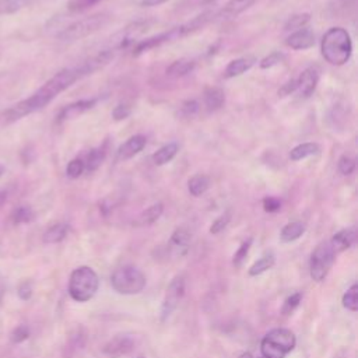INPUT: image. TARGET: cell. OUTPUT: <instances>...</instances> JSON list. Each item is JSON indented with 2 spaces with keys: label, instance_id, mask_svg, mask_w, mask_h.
<instances>
[{
  "label": "cell",
  "instance_id": "obj_51",
  "mask_svg": "<svg viewBox=\"0 0 358 358\" xmlns=\"http://www.w3.org/2000/svg\"><path fill=\"white\" fill-rule=\"evenodd\" d=\"M260 358H263V357H260Z\"/></svg>",
  "mask_w": 358,
  "mask_h": 358
},
{
  "label": "cell",
  "instance_id": "obj_19",
  "mask_svg": "<svg viewBox=\"0 0 358 358\" xmlns=\"http://www.w3.org/2000/svg\"><path fill=\"white\" fill-rule=\"evenodd\" d=\"M191 244V234L185 229H178L171 237V248L176 255H185Z\"/></svg>",
  "mask_w": 358,
  "mask_h": 358
},
{
  "label": "cell",
  "instance_id": "obj_46",
  "mask_svg": "<svg viewBox=\"0 0 358 358\" xmlns=\"http://www.w3.org/2000/svg\"><path fill=\"white\" fill-rule=\"evenodd\" d=\"M3 297H5V287H3L2 283H0V304H2Z\"/></svg>",
  "mask_w": 358,
  "mask_h": 358
},
{
  "label": "cell",
  "instance_id": "obj_26",
  "mask_svg": "<svg viewBox=\"0 0 358 358\" xmlns=\"http://www.w3.org/2000/svg\"><path fill=\"white\" fill-rule=\"evenodd\" d=\"M275 264V253L267 252L257 262H255L249 268V276H259L264 273L268 268H272Z\"/></svg>",
  "mask_w": 358,
  "mask_h": 358
},
{
  "label": "cell",
  "instance_id": "obj_36",
  "mask_svg": "<svg viewBox=\"0 0 358 358\" xmlns=\"http://www.w3.org/2000/svg\"><path fill=\"white\" fill-rule=\"evenodd\" d=\"M284 61V55L280 52H273L260 62V69H272L277 65H280Z\"/></svg>",
  "mask_w": 358,
  "mask_h": 358
},
{
  "label": "cell",
  "instance_id": "obj_23",
  "mask_svg": "<svg viewBox=\"0 0 358 358\" xmlns=\"http://www.w3.org/2000/svg\"><path fill=\"white\" fill-rule=\"evenodd\" d=\"M178 150H179V146L176 143H168L153 154V162L158 167L165 165L175 158V156L178 154Z\"/></svg>",
  "mask_w": 358,
  "mask_h": 358
},
{
  "label": "cell",
  "instance_id": "obj_21",
  "mask_svg": "<svg viewBox=\"0 0 358 358\" xmlns=\"http://www.w3.org/2000/svg\"><path fill=\"white\" fill-rule=\"evenodd\" d=\"M196 62L192 59H178L167 67V74L171 77H184L195 70Z\"/></svg>",
  "mask_w": 358,
  "mask_h": 358
},
{
  "label": "cell",
  "instance_id": "obj_49",
  "mask_svg": "<svg viewBox=\"0 0 358 358\" xmlns=\"http://www.w3.org/2000/svg\"><path fill=\"white\" fill-rule=\"evenodd\" d=\"M5 173V167L3 165H0V176H2Z\"/></svg>",
  "mask_w": 358,
  "mask_h": 358
},
{
  "label": "cell",
  "instance_id": "obj_14",
  "mask_svg": "<svg viewBox=\"0 0 358 358\" xmlns=\"http://www.w3.org/2000/svg\"><path fill=\"white\" fill-rule=\"evenodd\" d=\"M255 63H256V58H255V56H242V58L234 59V61L230 62L229 66L226 67V72H224V76H226L227 78H234V77L242 76L244 73H246L248 70H251Z\"/></svg>",
  "mask_w": 358,
  "mask_h": 358
},
{
  "label": "cell",
  "instance_id": "obj_41",
  "mask_svg": "<svg viewBox=\"0 0 358 358\" xmlns=\"http://www.w3.org/2000/svg\"><path fill=\"white\" fill-rule=\"evenodd\" d=\"M130 115V107H127L126 104H119L115 107V109L112 111V116L115 120H122L126 119Z\"/></svg>",
  "mask_w": 358,
  "mask_h": 358
},
{
  "label": "cell",
  "instance_id": "obj_43",
  "mask_svg": "<svg viewBox=\"0 0 358 358\" xmlns=\"http://www.w3.org/2000/svg\"><path fill=\"white\" fill-rule=\"evenodd\" d=\"M297 92V80H291L288 81L287 84H284L280 90H279V96L280 97H287L290 96L291 93Z\"/></svg>",
  "mask_w": 358,
  "mask_h": 358
},
{
  "label": "cell",
  "instance_id": "obj_47",
  "mask_svg": "<svg viewBox=\"0 0 358 358\" xmlns=\"http://www.w3.org/2000/svg\"><path fill=\"white\" fill-rule=\"evenodd\" d=\"M240 358H253V357H252L251 352H242V354L240 355Z\"/></svg>",
  "mask_w": 358,
  "mask_h": 358
},
{
  "label": "cell",
  "instance_id": "obj_5",
  "mask_svg": "<svg viewBox=\"0 0 358 358\" xmlns=\"http://www.w3.org/2000/svg\"><path fill=\"white\" fill-rule=\"evenodd\" d=\"M111 284L116 293L123 295H133L143 291L146 287V277L136 267L122 266L114 272Z\"/></svg>",
  "mask_w": 358,
  "mask_h": 358
},
{
  "label": "cell",
  "instance_id": "obj_8",
  "mask_svg": "<svg viewBox=\"0 0 358 358\" xmlns=\"http://www.w3.org/2000/svg\"><path fill=\"white\" fill-rule=\"evenodd\" d=\"M185 293V282L182 276H176L171 284L167 288L165 293V298L162 301V306H161V319L165 321L167 318H169L171 313L176 309L179 301L182 299Z\"/></svg>",
  "mask_w": 358,
  "mask_h": 358
},
{
  "label": "cell",
  "instance_id": "obj_15",
  "mask_svg": "<svg viewBox=\"0 0 358 358\" xmlns=\"http://www.w3.org/2000/svg\"><path fill=\"white\" fill-rule=\"evenodd\" d=\"M256 2H259V0H230V2L226 5V8L217 14V17L221 19L237 17L245 10H248L249 8H252Z\"/></svg>",
  "mask_w": 358,
  "mask_h": 358
},
{
  "label": "cell",
  "instance_id": "obj_25",
  "mask_svg": "<svg viewBox=\"0 0 358 358\" xmlns=\"http://www.w3.org/2000/svg\"><path fill=\"white\" fill-rule=\"evenodd\" d=\"M318 153H319V146L317 143H302L290 151V158L293 161H301Z\"/></svg>",
  "mask_w": 358,
  "mask_h": 358
},
{
  "label": "cell",
  "instance_id": "obj_16",
  "mask_svg": "<svg viewBox=\"0 0 358 358\" xmlns=\"http://www.w3.org/2000/svg\"><path fill=\"white\" fill-rule=\"evenodd\" d=\"M203 101L207 111L214 112L218 111L224 105V103H226V94H224L220 87H209L203 94Z\"/></svg>",
  "mask_w": 358,
  "mask_h": 358
},
{
  "label": "cell",
  "instance_id": "obj_33",
  "mask_svg": "<svg viewBox=\"0 0 358 358\" xmlns=\"http://www.w3.org/2000/svg\"><path fill=\"white\" fill-rule=\"evenodd\" d=\"M251 245H252V238H249L248 241L242 242V245L238 248V251L235 252L234 259H233V263H234L235 267H241V266H242L245 257L248 256V252H249V249H251Z\"/></svg>",
  "mask_w": 358,
  "mask_h": 358
},
{
  "label": "cell",
  "instance_id": "obj_40",
  "mask_svg": "<svg viewBox=\"0 0 358 358\" xmlns=\"http://www.w3.org/2000/svg\"><path fill=\"white\" fill-rule=\"evenodd\" d=\"M263 209L267 213H276L282 209V202L277 198H266L263 200Z\"/></svg>",
  "mask_w": 358,
  "mask_h": 358
},
{
  "label": "cell",
  "instance_id": "obj_4",
  "mask_svg": "<svg viewBox=\"0 0 358 358\" xmlns=\"http://www.w3.org/2000/svg\"><path fill=\"white\" fill-rule=\"evenodd\" d=\"M297 339L288 329H273L268 332L262 343L260 351L263 358H286L294 350Z\"/></svg>",
  "mask_w": 358,
  "mask_h": 358
},
{
  "label": "cell",
  "instance_id": "obj_18",
  "mask_svg": "<svg viewBox=\"0 0 358 358\" xmlns=\"http://www.w3.org/2000/svg\"><path fill=\"white\" fill-rule=\"evenodd\" d=\"M164 213V204L162 203H154L150 207H147L138 218L134 221V226L143 227V226H150L154 224Z\"/></svg>",
  "mask_w": 358,
  "mask_h": 358
},
{
  "label": "cell",
  "instance_id": "obj_10",
  "mask_svg": "<svg viewBox=\"0 0 358 358\" xmlns=\"http://www.w3.org/2000/svg\"><path fill=\"white\" fill-rule=\"evenodd\" d=\"M286 45L295 51H305L315 45V35L308 28H301L287 36Z\"/></svg>",
  "mask_w": 358,
  "mask_h": 358
},
{
  "label": "cell",
  "instance_id": "obj_20",
  "mask_svg": "<svg viewBox=\"0 0 358 358\" xmlns=\"http://www.w3.org/2000/svg\"><path fill=\"white\" fill-rule=\"evenodd\" d=\"M209 188H210V178L204 173L193 175L188 182V191L195 198L204 195L209 191Z\"/></svg>",
  "mask_w": 358,
  "mask_h": 358
},
{
  "label": "cell",
  "instance_id": "obj_30",
  "mask_svg": "<svg viewBox=\"0 0 358 358\" xmlns=\"http://www.w3.org/2000/svg\"><path fill=\"white\" fill-rule=\"evenodd\" d=\"M343 306L351 312L358 310V286L352 284L343 295Z\"/></svg>",
  "mask_w": 358,
  "mask_h": 358
},
{
  "label": "cell",
  "instance_id": "obj_39",
  "mask_svg": "<svg viewBox=\"0 0 358 358\" xmlns=\"http://www.w3.org/2000/svg\"><path fill=\"white\" fill-rule=\"evenodd\" d=\"M28 337H30V329H28L27 326H24V325L17 326V328L12 332V336H10L12 341L16 343V344L25 341Z\"/></svg>",
  "mask_w": 358,
  "mask_h": 358
},
{
  "label": "cell",
  "instance_id": "obj_2",
  "mask_svg": "<svg viewBox=\"0 0 358 358\" xmlns=\"http://www.w3.org/2000/svg\"><path fill=\"white\" fill-rule=\"evenodd\" d=\"M321 51L328 63L333 66L346 65L352 54V42L348 31L343 27L328 30L321 42Z\"/></svg>",
  "mask_w": 358,
  "mask_h": 358
},
{
  "label": "cell",
  "instance_id": "obj_6",
  "mask_svg": "<svg viewBox=\"0 0 358 358\" xmlns=\"http://www.w3.org/2000/svg\"><path fill=\"white\" fill-rule=\"evenodd\" d=\"M109 23V14L107 13H98V14H93L90 17H85L83 20H78L76 23H73L72 25L66 27L61 34H59V39L62 41H78L83 39L85 36L93 35L96 32H98L100 30H103L107 24Z\"/></svg>",
  "mask_w": 358,
  "mask_h": 358
},
{
  "label": "cell",
  "instance_id": "obj_44",
  "mask_svg": "<svg viewBox=\"0 0 358 358\" xmlns=\"http://www.w3.org/2000/svg\"><path fill=\"white\" fill-rule=\"evenodd\" d=\"M198 109H199V104H198L196 101H193V100L187 101V103H184V105H182V111H184V114L188 115V116L196 114Z\"/></svg>",
  "mask_w": 358,
  "mask_h": 358
},
{
  "label": "cell",
  "instance_id": "obj_32",
  "mask_svg": "<svg viewBox=\"0 0 358 358\" xmlns=\"http://www.w3.org/2000/svg\"><path fill=\"white\" fill-rule=\"evenodd\" d=\"M85 171V164L81 158H74L72 160L69 164H67V168H66V173L69 178L72 179H77L83 175V172Z\"/></svg>",
  "mask_w": 358,
  "mask_h": 358
},
{
  "label": "cell",
  "instance_id": "obj_1",
  "mask_svg": "<svg viewBox=\"0 0 358 358\" xmlns=\"http://www.w3.org/2000/svg\"><path fill=\"white\" fill-rule=\"evenodd\" d=\"M80 77H83V73L78 66L61 70L52 78H50L47 83H45L30 98L19 103L13 108H10L5 114L6 120L8 122L19 120L32 112L42 109L43 107H47L61 93H63L65 90H67L70 85H73Z\"/></svg>",
  "mask_w": 358,
  "mask_h": 358
},
{
  "label": "cell",
  "instance_id": "obj_38",
  "mask_svg": "<svg viewBox=\"0 0 358 358\" xmlns=\"http://www.w3.org/2000/svg\"><path fill=\"white\" fill-rule=\"evenodd\" d=\"M355 169V161L348 157V156H343L340 157L339 160V171L343 173V175H351Z\"/></svg>",
  "mask_w": 358,
  "mask_h": 358
},
{
  "label": "cell",
  "instance_id": "obj_28",
  "mask_svg": "<svg viewBox=\"0 0 358 358\" xmlns=\"http://www.w3.org/2000/svg\"><path fill=\"white\" fill-rule=\"evenodd\" d=\"M310 21V14L309 13H301V14H294L291 16L287 23L284 24L286 31H297L304 28L308 23Z\"/></svg>",
  "mask_w": 358,
  "mask_h": 358
},
{
  "label": "cell",
  "instance_id": "obj_24",
  "mask_svg": "<svg viewBox=\"0 0 358 358\" xmlns=\"http://www.w3.org/2000/svg\"><path fill=\"white\" fill-rule=\"evenodd\" d=\"M304 233H305L304 224L299 221H294V222H288L287 226L283 227L280 238L283 242H294L298 238H301Z\"/></svg>",
  "mask_w": 358,
  "mask_h": 358
},
{
  "label": "cell",
  "instance_id": "obj_7",
  "mask_svg": "<svg viewBox=\"0 0 358 358\" xmlns=\"http://www.w3.org/2000/svg\"><path fill=\"white\" fill-rule=\"evenodd\" d=\"M336 253L330 245V242H322L319 244L315 251L310 255V262H309V273L313 282L321 283L324 282L330 268L335 263Z\"/></svg>",
  "mask_w": 358,
  "mask_h": 358
},
{
  "label": "cell",
  "instance_id": "obj_13",
  "mask_svg": "<svg viewBox=\"0 0 358 358\" xmlns=\"http://www.w3.org/2000/svg\"><path fill=\"white\" fill-rule=\"evenodd\" d=\"M134 347L133 340L129 336H116L104 347V352L112 358H119L129 354Z\"/></svg>",
  "mask_w": 358,
  "mask_h": 358
},
{
  "label": "cell",
  "instance_id": "obj_3",
  "mask_svg": "<svg viewBox=\"0 0 358 358\" xmlns=\"http://www.w3.org/2000/svg\"><path fill=\"white\" fill-rule=\"evenodd\" d=\"M98 276L88 266L74 268L69 280V294L77 302H87L98 291Z\"/></svg>",
  "mask_w": 358,
  "mask_h": 358
},
{
  "label": "cell",
  "instance_id": "obj_17",
  "mask_svg": "<svg viewBox=\"0 0 358 358\" xmlns=\"http://www.w3.org/2000/svg\"><path fill=\"white\" fill-rule=\"evenodd\" d=\"M354 241H355V231L352 229H346L333 235L330 245H332L335 253L337 255V253L348 249L354 244Z\"/></svg>",
  "mask_w": 358,
  "mask_h": 358
},
{
  "label": "cell",
  "instance_id": "obj_42",
  "mask_svg": "<svg viewBox=\"0 0 358 358\" xmlns=\"http://www.w3.org/2000/svg\"><path fill=\"white\" fill-rule=\"evenodd\" d=\"M19 297L23 299V301H28L32 295V286L30 282H24L20 284L19 287Z\"/></svg>",
  "mask_w": 358,
  "mask_h": 358
},
{
  "label": "cell",
  "instance_id": "obj_27",
  "mask_svg": "<svg viewBox=\"0 0 358 358\" xmlns=\"http://www.w3.org/2000/svg\"><path fill=\"white\" fill-rule=\"evenodd\" d=\"M104 160H105V150H104V147L93 149L92 151L88 153L87 160L84 161L85 169H87L88 172L97 171V169L101 167V164L104 162Z\"/></svg>",
  "mask_w": 358,
  "mask_h": 358
},
{
  "label": "cell",
  "instance_id": "obj_34",
  "mask_svg": "<svg viewBox=\"0 0 358 358\" xmlns=\"http://www.w3.org/2000/svg\"><path fill=\"white\" fill-rule=\"evenodd\" d=\"M230 217L231 215L229 213H226V214L220 215L218 218H215L211 224V227H210V233L215 235V234H220L222 230H226V227L229 226V222H230Z\"/></svg>",
  "mask_w": 358,
  "mask_h": 358
},
{
  "label": "cell",
  "instance_id": "obj_9",
  "mask_svg": "<svg viewBox=\"0 0 358 358\" xmlns=\"http://www.w3.org/2000/svg\"><path fill=\"white\" fill-rule=\"evenodd\" d=\"M318 83H319V70L317 67H308L297 78V92L302 98H309L313 93H315Z\"/></svg>",
  "mask_w": 358,
  "mask_h": 358
},
{
  "label": "cell",
  "instance_id": "obj_35",
  "mask_svg": "<svg viewBox=\"0 0 358 358\" xmlns=\"http://www.w3.org/2000/svg\"><path fill=\"white\" fill-rule=\"evenodd\" d=\"M101 0H70L67 8L70 12H81L88 8H92L97 3H100Z\"/></svg>",
  "mask_w": 358,
  "mask_h": 358
},
{
  "label": "cell",
  "instance_id": "obj_29",
  "mask_svg": "<svg viewBox=\"0 0 358 358\" xmlns=\"http://www.w3.org/2000/svg\"><path fill=\"white\" fill-rule=\"evenodd\" d=\"M30 0H0V14H10L21 10Z\"/></svg>",
  "mask_w": 358,
  "mask_h": 358
},
{
  "label": "cell",
  "instance_id": "obj_48",
  "mask_svg": "<svg viewBox=\"0 0 358 358\" xmlns=\"http://www.w3.org/2000/svg\"><path fill=\"white\" fill-rule=\"evenodd\" d=\"M213 2H215V0H200L202 5H210V3H213Z\"/></svg>",
  "mask_w": 358,
  "mask_h": 358
},
{
  "label": "cell",
  "instance_id": "obj_45",
  "mask_svg": "<svg viewBox=\"0 0 358 358\" xmlns=\"http://www.w3.org/2000/svg\"><path fill=\"white\" fill-rule=\"evenodd\" d=\"M167 2H169V0H142L140 6L142 8H156V6L164 5Z\"/></svg>",
  "mask_w": 358,
  "mask_h": 358
},
{
  "label": "cell",
  "instance_id": "obj_31",
  "mask_svg": "<svg viewBox=\"0 0 358 358\" xmlns=\"http://www.w3.org/2000/svg\"><path fill=\"white\" fill-rule=\"evenodd\" d=\"M34 220V211L27 206L17 207L12 214V221L14 224H27Z\"/></svg>",
  "mask_w": 358,
  "mask_h": 358
},
{
  "label": "cell",
  "instance_id": "obj_11",
  "mask_svg": "<svg viewBox=\"0 0 358 358\" xmlns=\"http://www.w3.org/2000/svg\"><path fill=\"white\" fill-rule=\"evenodd\" d=\"M97 104V100L96 98H92V100H80V101H76L73 104H69L66 105L59 116H58V120L59 122H65V120H70V119H74V118H78L80 115L85 114L87 111L93 109Z\"/></svg>",
  "mask_w": 358,
  "mask_h": 358
},
{
  "label": "cell",
  "instance_id": "obj_12",
  "mask_svg": "<svg viewBox=\"0 0 358 358\" xmlns=\"http://www.w3.org/2000/svg\"><path fill=\"white\" fill-rule=\"evenodd\" d=\"M147 145V139L143 134H136L127 139L119 149H118V158L119 160H129L139 154Z\"/></svg>",
  "mask_w": 358,
  "mask_h": 358
},
{
  "label": "cell",
  "instance_id": "obj_22",
  "mask_svg": "<svg viewBox=\"0 0 358 358\" xmlns=\"http://www.w3.org/2000/svg\"><path fill=\"white\" fill-rule=\"evenodd\" d=\"M69 234V226L65 222L55 224V226L50 227L43 234V242L45 244H58L63 241Z\"/></svg>",
  "mask_w": 358,
  "mask_h": 358
},
{
  "label": "cell",
  "instance_id": "obj_37",
  "mask_svg": "<svg viewBox=\"0 0 358 358\" xmlns=\"http://www.w3.org/2000/svg\"><path fill=\"white\" fill-rule=\"evenodd\" d=\"M301 299H302V294H299V293H295V294L290 295L284 301V305H283V313H284V315H291V313L295 310V308L299 305Z\"/></svg>",
  "mask_w": 358,
  "mask_h": 358
},
{
  "label": "cell",
  "instance_id": "obj_50",
  "mask_svg": "<svg viewBox=\"0 0 358 358\" xmlns=\"http://www.w3.org/2000/svg\"><path fill=\"white\" fill-rule=\"evenodd\" d=\"M138 358H146V357H145V355H139Z\"/></svg>",
  "mask_w": 358,
  "mask_h": 358
}]
</instances>
